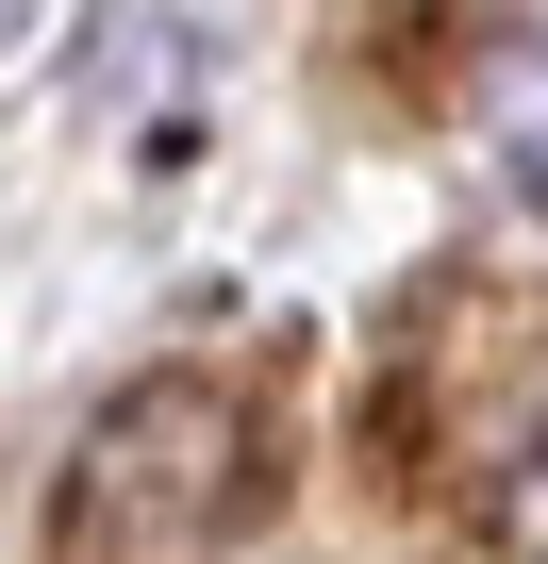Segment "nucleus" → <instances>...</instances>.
Instances as JSON below:
<instances>
[{"label": "nucleus", "mask_w": 548, "mask_h": 564, "mask_svg": "<svg viewBox=\"0 0 548 564\" xmlns=\"http://www.w3.org/2000/svg\"><path fill=\"white\" fill-rule=\"evenodd\" d=\"M266 498H283L266 382L249 366H133L51 481V564H216Z\"/></svg>", "instance_id": "nucleus-1"}, {"label": "nucleus", "mask_w": 548, "mask_h": 564, "mask_svg": "<svg viewBox=\"0 0 548 564\" xmlns=\"http://www.w3.org/2000/svg\"><path fill=\"white\" fill-rule=\"evenodd\" d=\"M498 51H515V67H498V150H515V183L548 199V18L498 34Z\"/></svg>", "instance_id": "nucleus-3"}, {"label": "nucleus", "mask_w": 548, "mask_h": 564, "mask_svg": "<svg viewBox=\"0 0 548 564\" xmlns=\"http://www.w3.org/2000/svg\"><path fill=\"white\" fill-rule=\"evenodd\" d=\"M465 498L515 564H548V366H515L498 415H465Z\"/></svg>", "instance_id": "nucleus-2"}]
</instances>
